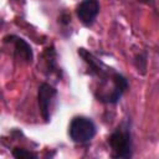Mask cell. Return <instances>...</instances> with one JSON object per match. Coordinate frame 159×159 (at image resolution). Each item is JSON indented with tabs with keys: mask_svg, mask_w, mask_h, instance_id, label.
Segmentation results:
<instances>
[{
	"mask_svg": "<svg viewBox=\"0 0 159 159\" xmlns=\"http://www.w3.org/2000/svg\"><path fill=\"white\" fill-rule=\"evenodd\" d=\"M78 55L86 63L88 75L99 81V84L94 91L96 99L103 104L118 103L129 87L128 80L122 73L107 66L88 50L81 47L78 48Z\"/></svg>",
	"mask_w": 159,
	"mask_h": 159,
	"instance_id": "cell-1",
	"label": "cell"
},
{
	"mask_svg": "<svg viewBox=\"0 0 159 159\" xmlns=\"http://www.w3.org/2000/svg\"><path fill=\"white\" fill-rule=\"evenodd\" d=\"M108 145L112 158L129 159L133 155V137L130 119H123L108 135Z\"/></svg>",
	"mask_w": 159,
	"mask_h": 159,
	"instance_id": "cell-2",
	"label": "cell"
},
{
	"mask_svg": "<svg viewBox=\"0 0 159 159\" xmlns=\"http://www.w3.org/2000/svg\"><path fill=\"white\" fill-rule=\"evenodd\" d=\"M97 133L94 122L84 116L73 117L68 125V135L71 140L76 144L89 143Z\"/></svg>",
	"mask_w": 159,
	"mask_h": 159,
	"instance_id": "cell-3",
	"label": "cell"
},
{
	"mask_svg": "<svg viewBox=\"0 0 159 159\" xmlns=\"http://www.w3.org/2000/svg\"><path fill=\"white\" fill-rule=\"evenodd\" d=\"M56 96H57V89L52 84L47 82H42L40 84L37 91V104H39L40 114L46 123L51 120V107Z\"/></svg>",
	"mask_w": 159,
	"mask_h": 159,
	"instance_id": "cell-4",
	"label": "cell"
},
{
	"mask_svg": "<svg viewBox=\"0 0 159 159\" xmlns=\"http://www.w3.org/2000/svg\"><path fill=\"white\" fill-rule=\"evenodd\" d=\"M4 41L12 46V55L16 60L27 65L32 63L34 60L32 48L22 37H19L16 35H7L4 37Z\"/></svg>",
	"mask_w": 159,
	"mask_h": 159,
	"instance_id": "cell-5",
	"label": "cell"
},
{
	"mask_svg": "<svg viewBox=\"0 0 159 159\" xmlns=\"http://www.w3.org/2000/svg\"><path fill=\"white\" fill-rule=\"evenodd\" d=\"M99 14V2L98 0H82L76 6V15L82 25L89 27L96 21Z\"/></svg>",
	"mask_w": 159,
	"mask_h": 159,
	"instance_id": "cell-6",
	"label": "cell"
},
{
	"mask_svg": "<svg viewBox=\"0 0 159 159\" xmlns=\"http://www.w3.org/2000/svg\"><path fill=\"white\" fill-rule=\"evenodd\" d=\"M42 61L45 66V73L48 77H56L57 81L62 77L61 68L57 63V53L53 46H48L42 52Z\"/></svg>",
	"mask_w": 159,
	"mask_h": 159,
	"instance_id": "cell-7",
	"label": "cell"
},
{
	"mask_svg": "<svg viewBox=\"0 0 159 159\" xmlns=\"http://www.w3.org/2000/svg\"><path fill=\"white\" fill-rule=\"evenodd\" d=\"M133 65H134L138 73L145 75L147 67H148V55H147V52L143 51V52H139L138 55H135V57L133 60Z\"/></svg>",
	"mask_w": 159,
	"mask_h": 159,
	"instance_id": "cell-8",
	"label": "cell"
},
{
	"mask_svg": "<svg viewBox=\"0 0 159 159\" xmlns=\"http://www.w3.org/2000/svg\"><path fill=\"white\" fill-rule=\"evenodd\" d=\"M12 157L16 158V159H36L37 158V154L31 152V150H27L25 148H14L12 149Z\"/></svg>",
	"mask_w": 159,
	"mask_h": 159,
	"instance_id": "cell-9",
	"label": "cell"
},
{
	"mask_svg": "<svg viewBox=\"0 0 159 159\" xmlns=\"http://www.w3.org/2000/svg\"><path fill=\"white\" fill-rule=\"evenodd\" d=\"M58 24H61L62 26L70 25V24H71V16H70V14L62 12V14L58 16Z\"/></svg>",
	"mask_w": 159,
	"mask_h": 159,
	"instance_id": "cell-10",
	"label": "cell"
},
{
	"mask_svg": "<svg viewBox=\"0 0 159 159\" xmlns=\"http://www.w3.org/2000/svg\"><path fill=\"white\" fill-rule=\"evenodd\" d=\"M142 4H145V5H153V0H137Z\"/></svg>",
	"mask_w": 159,
	"mask_h": 159,
	"instance_id": "cell-11",
	"label": "cell"
}]
</instances>
